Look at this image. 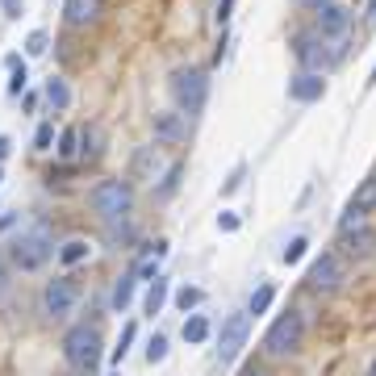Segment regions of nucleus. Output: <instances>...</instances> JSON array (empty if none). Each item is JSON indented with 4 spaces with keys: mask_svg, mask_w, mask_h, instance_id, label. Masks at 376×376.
Wrapping results in <instances>:
<instances>
[{
    "mask_svg": "<svg viewBox=\"0 0 376 376\" xmlns=\"http://www.w3.org/2000/svg\"><path fill=\"white\" fill-rule=\"evenodd\" d=\"M172 96H176V105H180V113H201L205 109V100H209V80H205V71H196V67H180L176 76H172Z\"/></svg>",
    "mask_w": 376,
    "mask_h": 376,
    "instance_id": "4",
    "label": "nucleus"
},
{
    "mask_svg": "<svg viewBox=\"0 0 376 376\" xmlns=\"http://www.w3.org/2000/svg\"><path fill=\"white\" fill-rule=\"evenodd\" d=\"M347 25H351V17H347L343 4H334V0H322L318 4V34L339 38V34H347Z\"/></svg>",
    "mask_w": 376,
    "mask_h": 376,
    "instance_id": "12",
    "label": "nucleus"
},
{
    "mask_svg": "<svg viewBox=\"0 0 376 376\" xmlns=\"http://www.w3.org/2000/svg\"><path fill=\"white\" fill-rule=\"evenodd\" d=\"M238 226H242V222H238V213H230V209H226V213H218V230H222V235H235Z\"/></svg>",
    "mask_w": 376,
    "mask_h": 376,
    "instance_id": "32",
    "label": "nucleus"
},
{
    "mask_svg": "<svg viewBox=\"0 0 376 376\" xmlns=\"http://www.w3.org/2000/svg\"><path fill=\"white\" fill-rule=\"evenodd\" d=\"M347 209H351V213H372V209H376V176H372V180H364V184L351 192Z\"/></svg>",
    "mask_w": 376,
    "mask_h": 376,
    "instance_id": "16",
    "label": "nucleus"
},
{
    "mask_svg": "<svg viewBox=\"0 0 376 376\" xmlns=\"http://www.w3.org/2000/svg\"><path fill=\"white\" fill-rule=\"evenodd\" d=\"M209 339V318H201V314H192V318H184V343H205Z\"/></svg>",
    "mask_w": 376,
    "mask_h": 376,
    "instance_id": "23",
    "label": "nucleus"
},
{
    "mask_svg": "<svg viewBox=\"0 0 376 376\" xmlns=\"http://www.w3.org/2000/svg\"><path fill=\"white\" fill-rule=\"evenodd\" d=\"M0 180H4V172H0Z\"/></svg>",
    "mask_w": 376,
    "mask_h": 376,
    "instance_id": "42",
    "label": "nucleus"
},
{
    "mask_svg": "<svg viewBox=\"0 0 376 376\" xmlns=\"http://www.w3.org/2000/svg\"><path fill=\"white\" fill-rule=\"evenodd\" d=\"M130 176H134V180H142V184H155V180L163 176V159H159V151H155V146H142L139 155H134Z\"/></svg>",
    "mask_w": 376,
    "mask_h": 376,
    "instance_id": "13",
    "label": "nucleus"
},
{
    "mask_svg": "<svg viewBox=\"0 0 376 376\" xmlns=\"http://www.w3.org/2000/svg\"><path fill=\"white\" fill-rule=\"evenodd\" d=\"M8 151H13V142H8V139H4V134H0V159H4Z\"/></svg>",
    "mask_w": 376,
    "mask_h": 376,
    "instance_id": "38",
    "label": "nucleus"
},
{
    "mask_svg": "<svg viewBox=\"0 0 376 376\" xmlns=\"http://www.w3.org/2000/svg\"><path fill=\"white\" fill-rule=\"evenodd\" d=\"M163 360H168V339L155 334V339L146 343V364H163Z\"/></svg>",
    "mask_w": 376,
    "mask_h": 376,
    "instance_id": "28",
    "label": "nucleus"
},
{
    "mask_svg": "<svg viewBox=\"0 0 376 376\" xmlns=\"http://www.w3.org/2000/svg\"><path fill=\"white\" fill-rule=\"evenodd\" d=\"M63 356L76 372H93L96 360H100V334L96 327H71L63 339Z\"/></svg>",
    "mask_w": 376,
    "mask_h": 376,
    "instance_id": "3",
    "label": "nucleus"
},
{
    "mask_svg": "<svg viewBox=\"0 0 376 376\" xmlns=\"http://www.w3.org/2000/svg\"><path fill=\"white\" fill-rule=\"evenodd\" d=\"M47 105L54 109V113H63V109L71 105V88H67V80H63V76H50V80H47Z\"/></svg>",
    "mask_w": 376,
    "mask_h": 376,
    "instance_id": "17",
    "label": "nucleus"
},
{
    "mask_svg": "<svg viewBox=\"0 0 376 376\" xmlns=\"http://www.w3.org/2000/svg\"><path fill=\"white\" fill-rule=\"evenodd\" d=\"M327 93V80H322V71H297L293 80H288V96L293 100H301V105H314V100H322Z\"/></svg>",
    "mask_w": 376,
    "mask_h": 376,
    "instance_id": "11",
    "label": "nucleus"
},
{
    "mask_svg": "<svg viewBox=\"0 0 376 376\" xmlns=\"http://www.w3.org/2000/svg\"><path fill=\"white\" fill-rule=\"evenodd\" d=\"M372 376H376V368H372Z\"/></svg>",
    "mask_w": 376,
    "mask_h": 376,
    "instance_id": "44",
    "label": "nucleus"
},
{
    "mask_svg": "<svg viewBox=\"0 0 376 376\" xmlns=\"http://www.w3.org/2000/svg\"><path fill=\"white\" fill-rule=\"evenodd\" d=\"M134 334H139V327H134V322H126V327H122V339H117V347H113V364H122V360H126V351H130Z\"/></svg>",
    "mask_w": 376,
    "mask_h": 376,
    "instance_id": "27",
    "label": "nucleus"
},
{
    "mask_svg": "<svg viewBox=\"0 0 376 376\" xmlns=\"http://www.w3.org/2000/svg\"><path fill=\"white\" fill-rule=\"evenodd\" d=\"M47 47H50L47 30H34V34L25 38V54H47Z\"/></svg>",
    "mask_w": 376,
    "mask_h": 376,
    "instance_id": "31",
    "label": "nucleus"
},
{
    "mask_svg": "<svg viewBox=\"0 0 376 376\" xmlns=\"http://www.w3.org/2000/svg\"><path fill=\"white\" fill-rule=\"evenodd\" d=\"M305 251H310V238H293V242H288V247H284V264H297V259H301V255H305Z\"/></svg>",
    "mask_w": 376,
    "mask_h": 376,
    "instance_id": "30",
    "label": "nucleus"
},
{
    "mask_svg": "<svg viewBox=\"0 0 376 376\" xmlns=\"http://www.w3.org/2000/svg\"><path fill=\"white\" fill-rule=\"evenodd\" d=\"M151 130H155V142H159V146H180V142L188 139V113H180V109L155 113Z\"/></svg>",
    "mask_w": 376,
    "mask_h": 376,
    "instance_id": "8",
    "label": "nucleus"
},
{
    "mask_svg": "<svg viewBox=\"0 0 376 376\" xmlns=\"http://www.w3.org/2000/svg\"><path fill=\"white\" fill-rule=\"evenodd\" d=\"M134 281H139V276H134V272H126L122 281L113 284V310H117V314H122V310L134 301Z\"/></svg>",
    "mask_w": 376,
    "mask_h": 376,
    "instance_id": "19",
    "label": "nucleus"
},
{
    "mask_svg": "<svg viewBox=\"0 0 376 376\" xmlns=\"http://www.w3.org/2000/svg\"><path fill=\"white\" fill-rule=\"evenodd\" d=\"M343 247H347V255H360V259H364V255H372L376 251V230L372 226L347 230V235H343Z\"/></svg>",
    "mask_w": 376,
    "mask_h": 376,
    "instance_id": "15",
    "label": "nucleus"
},
{
    "mask_svg": "<svg viewBox=\"0 0 376 376\" xmlns=\"http://www.w3.org/2000/svg\"><path fill=\"white\" fill-rule=\"evenodd\" d=\"M163 301H168V281H163V276H155L151 288H146V314H159V310H163Z\"/></svg>",
    "mask_w": 376,
    "mask_h": 376,
    "instance_id": "24",
    "label": "nucleus"
},
{
    "mask_svg": "<svg viewBox=\"0 0 376 376\" xmlns=\"http://www.w3.org/2000/svg\"><path fill=\"white\" fill-rule=\"evenodd\" d=\"M113 376H122V372H113Z\"/></svg>",
    "mask_w": 376,
    "mask_h": 376,
    "instance_id": "43",
    "label": "nucleus"
},
{
    "mask_svg": "<svg viewBox=\"0 0 376 376\" xmlns=\"http://www.w3.org/2000/svg\"><path fill=\"white\" fill-rule=\"evenodd\" d=\"M163 251H168V242H159L151 255H142L139 268H134V276H146V281H155V276H159V259H163Z\"/></svg>",
    "mask_w": 376,
    "mask_h": 376,
    "instance_id": "22",
    "label": "nucleus"
},
{
    "mask_svg": "<svg viewBox=\"0 0 376 376\" xmlns=\"http://www.w3.org/2000/svg\"><path fill=\"white\" fill-rule=\"evenodd\" d=\"M301 4H322V0H301Z\"/></svg>",
    "mask_w": 376,
    "mask_h": 376,
    "instance_id": "40",
    "label": "nucleus"
},
{
    "mask_svg": "<svg viewBox=\"0 0 376 376\" xmlns=\"http://www.w3.org/2000/svg\"><path fill=\"white\" fill-rule=\"evenodd\" d=\"M76 284L67 281V276H59V281H50L47 288H42V310H47L50 318H67L71 314V305H76Z\"/></svg>",
    "mask_w": 376,
    "mask_h": 376,
    "instance_id": "10",
    "label": "nucleus"
},
{
    "mask_svg": "<svg viewBox=\"0 0 376 376\" xmlns=\"http://www.w3.org/2000/svg\"><path fill=\"white\" fill-rule=\"evenodd\" d=\"M88 201L105 222H126V213L134 209V188H130V180H100Z\"/></svg>",
    "mask_w": 376,
    "mask_h": 376,
    "instance_id": "2",
    "label": "nucleus"
},
{
    "mask_svg": "<svg viewBox=\"0 0 376 376\" xmlns=\"http://www.w3.org/2000/svg\"><path fill=\"white\" fill-rule=\"evenodd\" d=\"M25 84H30V71H25V63H17L13 67V80H8V96H21Z\"/></svg>",
    "mask_w": 376,
    "mask_h": 376,
    "instance_id": "29",
    "label": "nucleus"
},
{
    "mask_svg": "<svg viewBox=\"0 0 376 376\" xmlns=\"http://www.w3.org/2000/svg\"><path fill=\"white\" fill-rule=\"evenodd\" d=\"M63 17H67V25H93L100 17V0H67Z\"/></svg>",
    "mask_w": 376,
    "mask_h": 376,
    "instance_id": "14",
    "label": "nucleus"
},
{
    "mask_svg": "<svg viewBox=\"0 0 376 376\" xmlns=\"http://www.w3.org/2000/svg\"><path fill=\"white\" fill-rule=\"evenodd\" d=\"M238 376H272V372H268L264 364H247V368H242V372H238Z\"/></svg>",
    "mask_w": 376,
    "mask_h": 376,
    "instance_id": "35",
    "label": "nucleus"
},
{
    "mask_svg": "<svg viewBox=\"0 0 376 376\" xmlns=\"http://www.w3.org/2000/svg\"><path fill=\"white\" fill-rule=\"evenodd\" d=\"M8 288V264H4V255H0V293Z\"/></svg>",
    "mask_w": 376,
    "mask_h": 376,
    "instance_id": "37",
    "label": "nucleus"
},
{
    "mask_svg": "<svg viewBox=\"0 0 376 376\" xmlns=\"http://www.w3.org/2000/svg\"><path fill=\"white\" fill-rule=\"evenodd\" d=\"M201 301H205V293H201V288H192V284H184V288L176 293V305H180L184 314H192V310H196Z\"/></svg>",
    "mask_w": 376,
    "mask_h": 376,
    "instance_id": "26",
    "label": "nucleus"
},
{
    "mask_svg": "<svg viewBox=\"0 0 376 376\" xmlns=\"http://www.w3.org/2000/svg\"><path fill=\"white\" fill-rule=\"evenodd\" d=\"M368 21L376 25V0H368Z\"/></svg>",
    "mask_w": 376,
    "mask_h": 376,
    "instance_id": "39",
    "label": "nucleus"
},
{
    "mask_svg": "<svg viewBox=\"0 0 376 376\" xmlns=\"http://www.w3.org/2000/svg\"><path fill=\"white\" fill-rule=\"evenodd\" d=\"M8 255H13V264H17L21 272H34V268H42L50 255H54V242L47 238V230H30V235L13 238Z\"/></svg>",
    "mask_w": 376,
    "mask_h": 376,
    "instance_id": "5",
    "label": "nucleus"
},
{
    "mask_svg": "<svg viewBox=\"0 0 376 376\" xmlns=\"http://www.w3.org/2000/svg\"><path fill=\"white\" fill-rule=\"evenodd\" d=\"M372 80H376V67H372Z\"/></svg>",
    "mask_w": 376,
    "mask_h": 376,
    "instance_id": "41",
    "label": "nucleus"
},
{
    "mask_svg": "<svg viewBox=\"0 0 376 376\" xmlns=\"http://www.w3.org/2000/svg\"><path fill=\"white\" fill-rule=\"evenodd\" d=\"M247 334H251V314H230V318L222 322V334H218V360H222V364H230L238 351H242Z\"/></svg>",
    "mask_w": 376,
    "mask_h": 376,
    "instance_id": "7",
    "label": "nucleus"
},
{
    "mask_svg": "<svg viewBox=\"0 0 376 376\" xmlns=\"http://www.w3.org/2000/svg\"><path fill=\"white\" fill-rule=\"evenodd\" d=\"M272 301H276V288H272V284H259V288L251 293L247 314H255V318H259V314H268V310H272Z\"/></svg>",
    "mask_w": 376,
    "mask_h": 376,
    "instance_id": "20",
    "label": "nucleus"
},
{
    "mask_svg": "<svg viewBox=\"0 0 376 376\" xmlns=\"http://www.w3.org/2000/svg\"><path fill=\"white\" fill-rule=\"evenodd\" d=\"M238 184H242V168H235V176H230V180H226V192H235Z\"/></svg>",
    "mask_w": 376,
    "mask_h": 376,
    "instance_id": "36",
    "label": "nucleus"
},
{
    "mask_svg": "<svg viewBox=\"0 0 376 376\" xmlns=\"http://www.w3.org/2000/svg\"><path fill=\"white\" fill-rule=\"evenodd\" d=\"M343 281H347V268H343V255H334V251L318 255L305 272V284L314 293H334V288H343Z\"/></svg>",
    "mask_w": 376,
    "mask_h": 376,
    "instance_id": "6",
    "label": "nucleus"
},
{
    "mask_svg": "<svg viewBox=\"0 0 376 376\" xmlns=\"http://www.w3.org/2000/svg\"><path fill=\"white\" fill-rule=\"evenodd\" d=\"M100 151H105L100 146V130L96 126H80V155L84 159H100Z\"/></svg>",
    "mask_w": 376,
    "mask_h": 376,
    "instance_id": "21",
    "label": "nucleus"
},
{
    "mask_svg": "<svg viewBox=\"0 0 376 376\" xmlns=\"http://www.w3.org/2000/svg\"><path fill=\"white\" fill-rule=\"evenodd\" d=\"M88 251H93V247H88L84 238H67V242H63V251H59V259H63L67 268H76V264H84V259H88Z\"/></svg>",
    "mask_w": 376,
    "mask_h": 376,
    "instance_id": "18",
    "label": "nucleus"
},
{
    "mask_svg": "<svg viewBox=\"0 0 376 376\" xmlns=\"http://www.w3.org/2000/svg\"><path fill=\"white\" fill-rule=\"evenodd\" d=\"M50 142H54V126H38V134H34V146H38V151H50Z\"/></svg>",
    "mask_w": 376,
    "mask_h": 376,
    "instance_id": "33",
    "label": "nucleus"
},
{
    "mask_svg": "<svg viewBox=\"0 0 376 376\" xmlns=\"http://www.w3.org/2000/svg\"><path fill=\"white\" fill-rule=\"evenodd\" d=\"M301 339H305V318L297 314V310H288L281 314L268 334H264V351L272 356V360H288V356H297L301 351Z\"/></svg>",
    "mask_w": 376,
    "mask_h": 376,
    "instance_id": "1",
    "label": "nucleus"
},
{
    "mask_svg": "<svg viewBox=\"0 0 376 376\" xmlns=\"http://www.w3.org/2000/svg\"><path fill=\"white\" fill-rule=\"evenodd\" d=\"M297 59L305 71H327L334 63V54L327 50V34H301L297 38Z\"/></svg>",
    "mask_w": 376,
    "mask_h": 376,
    "instance_id": "9",
    "label": "nucleus"
},
{
    "mask_svg": "<svg viewBox=\"0 0 376 376\" xmlns=\"http://www.w3.org/2000/svg\"><path fill=\"white\" fill-rule=\"evenodd\" d=\"M54 151H59L63 159L80 155V130H76V126H71V130H63V134H59V146H54Z\"/></svg>",
    "mask_w": 376,
    "mask_h": 376,
    "instance_id": "25",
    "label": "nucleus"
},
{
    "mask_svg": "<svg viewBox=\"0 0 376 376\" xmlns=\"http://www.w3.org/2000/svg\"><path fill=\"white\" fill-rule=\"evenodd\" d=\"M0 8H4V17H13V21L25 13V4H21V0H0Z\"/></svg>",
    "mask_w": 376,
    "mask_h": 376,
    "instance_id": "34",
    "label": "nucleus"
}]
</instances>
